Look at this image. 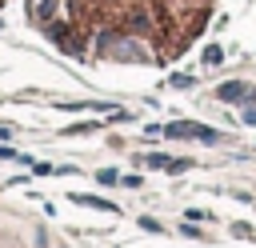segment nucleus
<instances>
[{"label":"nucleus","mask_w":256,"mask_h":248,"mask_svg":"<svg viewBox=\"0 0 256 248\" xmlns=\"http://www.w3.org/2000/svg\"><path fill=\"white\" fill-rule=\"evenodd\" d=\"M164 136H180V140H216L212 128H200V124H164Z\"/></svg>","instance_id":"1"},{"label":"nucleus","mask_w":256,"mask_h":248,"mask_svg":"<svg viewBox=\"0 0 256 248\" xmlns=\"http://www.w3.org/2000/svg\"><path fill=\"white\" fill-rule=\"evenodd\" d=\"M72 200H76V204H84V208H96V212H112V216L120 212L112 200H100V196H80V192H72Z\"/></svg>","instance_id":"2"},{"label":"nucleus","mask_w":256,"mask_h":248,"mask_svg":"<svg viewBox=\"0 0 256 248\" xmlns=\"http://www.w3.org/2000/svg\"><path fill=\"white\" fill-rule=\"evenodd\" d=\"M216 96H220V100H244L248 88H244V84H224V88H216Z\"/></svg>","instance_id":"3"},{"label":"nucleus","mask_w":256,"mask_h":248,"mask_svg":"<svg viewBox=\"0 0 256 248\" xmlns=\"http://www.w3.org/2000/svg\"><path fill=\"white\" fill-rule=\"evenodd\" d=\"M220 60H224V48L220 44H208L204 48V64H220Z\"/></svg>","instance_id":"4"},{"label":"nucleus","mask_w":256,"mask_h":248,"mask_svg":"<svg viewBox=\"0 0 256 248\" xmlns=\"http://www.w3.org/2000/svg\"><path fill=\"white\" fill-rule=\"evenodd\" d=\"M96 180H100V184H116V180H120V176H116V172H112V168H100V172H96Z\"/></svg>","instance_id":"5"},{"label":"nucleus","mask_w":256,"mask_h":248,"mask_svg":"<svg viewBox=\"0 0 256 248\" xmlns=\"http://www.w3.org/2000/svg\"><path fill=\"white\" fill-rule=\"evenodd\" d=\"M0 160H20V152H12V148H0Z\"/></svg>","instance_id":"6"}]
</instances>
